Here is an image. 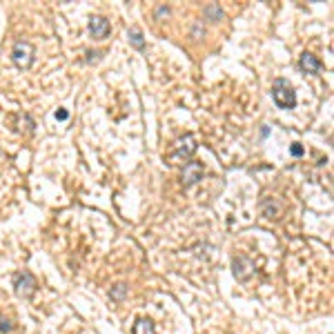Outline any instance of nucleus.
Instances as JSON below:
<instances>
[{"mask_svg": "<svg viewBox=\"0 0 334 334\" xmlns=\"http://www.w3.org/2000/svg\"><path fill=\"white\" fill-rule=\"evenodd\" d=\"M272 98H274V103L281 109H294L296 105V94L285 78H276L274 80V85H272Z\"/></svg>", "mask_w": 334, "mask_h": 334, "instance_id": "obj_1", "label": "nucleus"}, {"mask_svg": "<svg viewBox=\"0 0 334 334\" xmlns=\"http://www.w3.org/2000/svg\"><path fill=\"white\" fill-rule=\"evenodd\" d=\"M34 56H36V49H34V45L27 43V40H18V43L14 45V49H11V60H14V65L20 69H29L31 65H34Z\"/></svg>", "mask_w": 334, "mask_h": 334, "instance_id": "obj_2", "label": "nucleus"}, {"mask_svg": "<svg viewBox=\"0 0 334 334\" xmlns=\"http://www.w3.org/2000/svg\"><path fill=\"white\" fill-rule=\"evenodd\" d=\"M232 272H234V279L241 283L250 281L254 274V263L250 257H245V254H238V257H234L232 261Z\"/></svg>", "mask_w": 334, "mask_h": 334, "instance_id": "obj_3", "label": "nucleus"}, {"mask_svg": "<svg viewBox=\"0 0 334 334\" xmlns=\"http://www.w3.org/2000/svg\"><path fill=\"white\" fill-rule=\"evenodd\" d=\"M14 287H16V294L23 296V299L34 296V292H36L34 274H31V272H18V274H14Z\"/></svg>", "mask_w": 334, "mask_h": 334, "instance_id": "obj_4", "label": "nucleus"}, {"mask_svg": "<svg viewBox=\"0 0 334 334\" xmlns=\"http://www.w3.org/2000/svg\"><path fill=\"white\" fill-rule=\"evenodd\" d=\"M109 31H111L109 20H105L103 16H92L89 18V34H92V38L105 40L109 36Z\"/></svg>", "mask_w": 334, "mask_h": 334, "instance_id": "obj_5", "label": "nucleus"}, {"mask_svg": "<svg viewBox=\"0 0 334 334\" xmlns=\"http://www.w3.org/2000/svg\"><path fill=\"white\" fill-rule=\"evenodd\" d=\"M196 152V138L192 134H185L183 138L176 141V147H174V154L179 158H189V156Z\"/></svg>", "mask_w": 334, "mask_h": 334, "instance_id": "obj_6", "label": "nucleus"}, {"mask_svg": "<svg viewBox=\"0 0 334 334\" xmlns=\"http://www.w3.org/2000/svg\"><path fill=\"white\" fill-rule=\"evenodd\" d=\"M201 176H203V165L201 163H187L183 167V185L185 187H192L194 183H199Z\"/></svg>", "mask_w": 334, "mask_h": 334, "instance_id": "obj_7", "label": "nucleus"}, {"mask_svg": "<svg viewBox=\"0 0 334 334\" xmlns=\"http://www.w3.org/2000/svg\"><path fill=\"white\" fill-rule=\"evenodd\" d=\"M299 67L303 69L305 74H319L321 69H323V63H321L316 56H312V53L305 51L303 56H301V60H299Z\"/></svg>", "mask_w": 334, "mask_h": 334, "instance_id": "obj_8", "label": "nucleus"}, {"mask_svg": "<svg viewBox=\"0 0 334 334\" xmlns=\"http://www.w3.org/2000/svg\"><path fill=\"white\" fill-rule=\"evenodd\" d=\"M131 334H156V328L150 319H138L131 328Z\"/></svg>", "mask_w": 334, "mask_h": 334, "instance_id": "obj_9", "label": "nucleus"}, {"mask_svg": "<svg viewBox=\"0 0 334 334\" xmlns=\"http://www.w3.org/2000/svg\"><path fill=\"white\" fill-rule=\"evenodd\" d=\"M205 18H207L209 23H216L218 18H223V9L216 5V2H212V5L205 7Z\"/></svg>", "mask_w": 334, "mask_h": 334, "instance_id": "obj_10", "label": "nucleus"}, {"mask_svg": "<svg viewBox=\"0 0 334 334\" xmlns=\"http://www.w3.org/2000/svg\"><path fill=\"white\" fill-rule=\"evenodd\" d=\"M127 290H129V287H127L125 283H118L116 287H111L109 294H111V299H114V301H123L127 296Z\"/></svg>", "mask_w": 334, "mask_h": 334, "instance_id": "obj_11", "label": "nucleus"}, {"mask_svg": "<svg viewBox=\"0 0 334 334\" xmlns=\"http://www.w3.org/2000/svg\"><path fill=\"white\" fill-rule=\"evenodd\" d=\"M129 43L134 45L136 49H145V40H143V34L138 29H131L129 31Z\"/></svg>", "mask_w": 334, "mask_h": 334, "instance_id": "obj_12", "label": "nucleus"}, {"mask_svg": "<svg viewBox=\"0 0 334 334\" xmlns=\"http://www.w3.org/2000/svg\"><path fill=\"white\" fill-rule=\"evenodd\" d=\"M290 154H292V156H296V158H299V156H303V154H305L303 145H301V143H294V145L290 147Z\"/></svg>", "mask_w": 334, "mask_h": 334, "instance_id": "obj_13", "label": "nucleus"}, {"mask_svg": "<svg viewBox=\"0 0 334 334\" xmlns=\"http://www.w3.org/2000/svg\"><path fill=\"white\" fill-rule=\"evenodd\" d=\"M87 63H98L101 60V51H87Z\"/></svg>", "mask_w": 334, "mask_h": 334, "instance_id": "obj_14", "label": "nucleus"}, {"mask_svg": "<svg viewBox=\"0 0 334 334\" xmlns=\"http://www.w3.org/2000/svg\"><path fill=\"white\" fill-rule=\"evenodd\" d=\"M11 330H14V325H11L9 321L0 319V332H11Z\"/></svg>", "mask_w": 334, "mask_h": 334, "instance_id": "obj_15", "label": "nucleus"}, {"mask_svg": "<svg viewBox=\"0 0 334 334\" xmlns=\"http://www.w3.org/2000/svg\"><path fill=\"white\" fill-rule=\"evenodd\" d=\"M56 118H58V121H67L69 118V114L65 109H60V111H56Z\"/></svg>", "mask_w": 334, "mask_h": 334, "instance_id": "obj_16", "label": "nucleus"}, {"mask_svg": "<svg viewBox=\"0 0 334 334\" xmlns=\"http://www.w3.org/2000/svg\"><path fill=\"white\" fill-rule=\"evenodd\" d=\"M170 14V9H167V7H158V9H156V18H160V16H167Z\"/></svg>", "mask_w": 334, "mask_h": 334, "instance_id": "obj_17", "label": "nucleus"}, {"mask_svg": "<svg viewBox=\"0 0 334 334\" xmlns=\"http://www.w3.org/2000/svg\"><path fill=\"white\" fill-rule=\"evenodd\" d=\"M203 36V27H199V25H196V27H194V36Z\"/></svg>", "mask_w": 334, "mask_h": 334, "instance_id": "obj_18", "label": "nucleus"}]
</instances>
